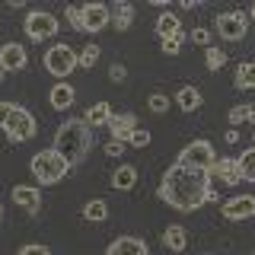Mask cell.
<instances>
[{"label": "cell", "instance_id": "1", "mask_svg": "<svg viewBox=\"0 0 255 255\" xmlns=\"http://www.w3.org/2000/svg\"><path fill=\"white\" fill-rule=\"evenodd\" d=\"M207 191H211V172L207 169H191V166L172 163L163 172V182H159L156 195L166 207H172L179 214H191L204 204Z\"/></svg>", "mask_w": 255, "mask_h": 255}, {"label": "cell", "instance_id": "2", "mask_svg": "<svg viewBox=\"0 0 255 255\" xmlns=\"http://www.w3.org/2000/svg\"><path fill=\"white\" fill-rule=\"evenodd\" d=\"M90 147H93V128L83 118H67L58 128V134H54V150L67 159L70 169L90 156Z\"/></svg>", "mask_w": 255, "mask_h": 255}, {"label": "cell", "instance_id": "3", "mask_svg": "<svg viewBox=\"0 0 255 255\" xmlns=\"http://www.w3.org/2000/svg\"><path fill=\"white\" fill-rule=\"evenodd\" d=\"M29 172H32V179H38V185H58L64 175L70 172V166L54 147H48V150H38L29 159Z\"/></svg>", "mask_w": 255, "mask_h": 255}, {"label": "cell", "instance_id": "4", "mask_svg": "<svg viewBox=\"0 0 255 255\" xmlns=\"http://www.w3.org/2000/svg\"><path fill=\"white\" fill-rule=\"evenodd\" d=\"M0 131L6 134V140H13V143H22V140H32L38 134V128H35V115L26 109H19V106H13V112L6 115V122Z\"/></svg>", "mask_w": 255, "mask_h": 255}, {"label": "cell", "instance_id": "5", "mask_svg": "<svg viewBox=\"0 0 255 255\" xmlns=\"http://www.w3.org/2000/svg\"><path fill=\"white\" fill-rule=\"evenodd\" d=\"M77 58H80V54H77L70 45L58 42V45H51V48L42 54V64H45V70H48L51 77H67V74H74V70H77V64H80Z\"/></svg>", "mask_w": 255, "mask_h": 255}, {"label": "cell", "instance_id": "6", "mask_svg": "<svg viewBox=\"0 0 255 255\" xmlns=\"http://www.w3.org/2000/svg\"><path fill=\"white\" fill-rule=\"evenodd\" d=\"M22 29H26V35L32 42H45V38H54L58 35V19H54V13L48 10H32L26 13V22H22Z\"/></svg>", "mask_w": 255, "mask_h": 255}, {"label": "cell", "instance_id": "7", "mask_svg": "<svg viewBox=\"0 0 255 255\" xmlns=\"http://www.w3.org/2000/svg\"><path fill=\"white\" fill-rule=\"evenodd\" d=\"M175 163L182 166H191V169H211L217 163V153H214V143L211 140H191L185 150L179 153Z\"/></svg>", "mask_w": 255, "mask_h": 255}, {"label": "cell", "instance_id": "8", "mask_svg": "<svg viewBox=\"0 0 255 255\" xmlns=\"http://www.w3.org/2000/svg\"><path fill=\"white\" fill-rule=\"evenodd\" d=\"M246 32H249V16H246L243 10H230V13L217 16V35L220 38L239 42V38H246Z\"/></svg>", "mask_w": 255, "mask_h": 255}, {"label": "cell", "instance_id": "9", "mask_svg": "<svg viewBox=\"0 0 255 255\" xmlns=\"http://www.w3.org/2000/svg\"><path fill=\"white\" fill-rule=\"evenodd\" d=\"M80 10H83V32H102L112 26V10L106 3H86Z\"/></svg>", "mask_w": 255, "mask_h": 255}, {"label": "cell", "instance_id": "10", "mask_svg": "<svg viewBox=\"0 0 255 255\" xmlns=\"http://www.w3.org/2000/svg\"><path fill=\"white\" fill-rule=\"evenodd\" d=\"M220 214L227 220H249L255 217V195H236L220 207Z\"/></svg>", "mask_w": 255, "mask_h": 255}, {"label": "cell", "instance_id": "11", "mask_svg": "<svg viewBox=\"0 0 255 255\" xmlns=\"http://www.w3.org/2000/svg\"><path fill=\"white\" fill-rule=\"evenodd\" d=\"M29 64V51L26 45L19 42H6L3 48H0V67L3 70H22Z\"/></svg>", "mask_w": 255, "mask_h": 255}, {"label": "cell", "instance_id": "12", "mask_svg": "<svg viewBox=\"0 0 255 255\" xmlns=\"http://www.w3.org/2000/svg\"><path fill=\"white\" fill-rule=\"evenodd\" d=\"M106 255H150V249L140 236H118L109 243Z\"/></svg>", "mask_w": 255, "mask_h": 255}, {"label": "cell", "instance_id": "13", "mask_svg": "<svg viewBox=\"0 0 255 255\" xmlns=\"http://www.w3.org/2000/svg\"><path fill=\"white\" fill-rule=\"evenodd\" d=\"M13 204H19L26 214H38V207H42V191L32 188V185H13Z\"/></svg>", "mask_w": 255, "mask_h": 255}, {"label": "cell", "instance_id": "14", "mask_svg": "<svg viewBox=\"0 0 255 255\" xmlns=\"http://www.w3.org/2000/svg\"><path fill=\"white\" fill-rule=\"evenodd\" d=\"M134 128H137V115H134V112H125V115H112V122H109L112 140H122V143L131 140Z\"/></svg>", "mask_w": 255, "mask_h": 255}, {"label": "cell", "instance_id": "15", "mask_svg": "<svg viewBox=\"0 0 255 255\" xmlns=\"http://www.w3.org/2000/svg\"><path fill=\"white\" fill-rule=\"evenodd\" d=\"M48 102H51V109L67 112V109L77 102V90L67 83V80H58V83L51 86V93H48Z\"/></svg>", "mask_w": 255, "mask_h": 255}, {"label": "cell", "instance_id": "16", "mask_svg": "<svg viewBox=\"0 0 255 255\" xmlns=\"http://www.w3.org/2000/svg\"><path fill=\"white\" fill-rule=\"evenodd\" d=\"M207 172H211V182L217 179V182H223V185H236V182H243V179H239L236 159H220V156H217V163H214Z\"/></svg>", "mask_w": 255, "mask_h": 255}, {"label": "cell", "instance_id": "17", "mask_svg": "<svg viewBox=\"0 0 255 255\" xmlns=\"http://www.w3.org/2000/svg\"><path fill=\"white\" fill-rule=\"evenodd\" d=\"M163 246H166L169 252H185V249H188V233H185V227L169 223V227L163 230Z\"/></svg>", "mask_w": 255, "mask_h": 255}, {"label": "cell", "instance_id": "18", "mask_svg": "<svg viewBox=\"0 0 255 255\" xmlns=\"http://www.w3.org/2000/svg\"><path fill=\"white\" fill-rule=\"evenodd\" d=\"M112 106L109 102H96V106H90L86 109V115H83V122L90 125V128H109V122H112Z\"/></svg>", "mask_w": 255, "mask_h": 255}, {"label": "cell", "instance_id": "19", "mask_svg": "<svg viewBox=\"0 0 255 255\" xmlns=\"http://www.w3.org/2000/svg\"><path fill=\"white\" fill-rule=\"evenodd\" d=\"M134 185H137V169H134L131 163L118 166V169L112 172V188H115V191H131Z\"/></svg>", "mask_w": 255, "mask_h": 255}, {"label": "cell", "instance_id": "20", "mask_svg": "<svg viewBox=\"0 0 255 255\" xmlns=\"http://www.w3.org/2000/svg\"><path fill=\"white\" fill-rule=\"evenodd\" d=\"M134 6L131 3H125V0H118L115 6H112V26H115L118 32H128L131 29V22H134Z\"/></svg>", "mask_w": 255, "mask_h": 255}, {"label": "cell", "instance_id": "21", "mask_svg": "<svg viewBox=\"0 0 255 255\" xmlns=\"http://www.w3.org/2000/svg\"><path fill=\"white\" fill-rule=\"evenodd\" d=\"M175 102H179L182 112H198L201 109V90L198 86H179V93H175Z\"/></svg>", "mask_w": 255, "mask_h": 255}, {"label": "cell", "instance_id": "22", "mask_svg": "<svg viewBox=\"0 0 255 255\" xmlns=\"http://www.w3.org/2000/svg\"><path fill=\"white\" fill-rule=\"evenodd\" d=\"M83 217L93 220V223H102L109 217V201L106 198H90V201L83 204Z\"/></svg>", "mask_w": 255, "mask_h": 255}, {"label": "cell", "instance_id": "23", "mask_svg": "<svg viewBox=\"0 0 255 255\" xmlns=\"http://www.w3.org/2000/svg\"><path fill=\"white\" fill-rule=\"evenodd\" d=\"M236 166H239V179L255 185V147H249L246 153H239L236 156Z\"/></svg>", "mask_w": 255, "mask_h": 255}, {"label": "cell", "instance_id": "24", "mask_svg": "<svg viewBox=\"0 0 255 255\" xmlns=\"http://www.w3.org/2000/svg\"><path fill=\"white\" fill-rule=\"evenodd\" d=\"M156 32H159V38H172V35H179V32H182L179 16H175V13H163V16L156 19Z\"/></svg>", "mask_w": 255, "mask_h": 255}, {"label": "cell", "instance_id": "25", "mask_svg": "<svg viewBox=\"0 0 255 255\" xmlns=\"http://www.w3.org/2000/svg\"><path fill=\"white\" fill-rule=\"evenodd\" d=\"M236 90H255V61H243L236 67Z\"/></svg>", "mask_w": 255, "mask_h": 255}, {"label": "cell", "instance_id": "26", "mask_svg": "<svg viewBox=\"0 0 255 255\" xmlns=\"http://www.w3.org/2000/svg\"><path fill=\"white\" fill-rule=\"evenodd\" d=\"M204 64H207V70H220L223 64H227V51H220V48H204Z\"/></svg>", "mask_w": 255, "mask_h": 255}, {"label": "cell", "instance_id": "27", "mask_svg": "<svg viewBox=\"0 0 255 255\" xmlns=\"http://www.w3.org/2000/svg\"><path fill=\"white\" fill-rule=\"evenodd\" d=\"M99 51H102V48H99V45H93V42H90V45H83V48H80V58H77V61H80V67L90 70L93 64L99 61Z\"/></svg>", "mask_w": 255, "mask_h": 255}, {"label": "cell", "instance_id": "28", "mask_svg": "<svg viewBox=\"0 0 255 255\" xmlns=\"http://www.w3.org/2000/svg\"><path fill=\"white\" fill-rule=\"evenodd\" d=\"M182 45H185V32H179V35H172V38H163V42H159V51H166V54H179V51H182Z\"/></svg>", "mask_w": 255, "mask_h": 255}, {"label": "cell", "instance_id": "29", "mask_svg": "<svg viewBox=\"0 0 255 255\" xmlns=\"http://www.w3.org/2000/svg\"><path fill=\"white\" fill-rule=\"evenodd\" d=\"M147 106H150V112H166V109H169V96H163V93H150Z\"/></svg>", "mask_w": 255, "mask_h": 255}, {"label": "cell", "instance_id": "30", "mask_svg": "<svg viewBox=\"0 0 255 255\" xmlns=\"http://www.w3.org/2000/svg\"><path fill=\"white\" fill-rule=\"evenodd\" d=\"M16 255H51V249H48V246H42V243H29V246H22Z\"/></svg>", "mask_w": 255, "mask_h": 255}, {"label": "cell", "instance_id": "31", "mask_svg": "<svg viewBox=\"0 0 255 255\" xmlns=\"http://www.w3.org/2000/svg\"><path fill=\"white\" fill-rule=\"evenodd\" d=\"M191 42H195V45H204V48H211V29L198 26L195 32H191Z\"/></svg>", "mask_w": 255, "mask_h": 255}, {"label": "cell", "instance_id": "32", "mask_svg": "<svg viewBox=\"0 0 255 255\" xmlns=\"http://www.w3.org/2000/svg\"><path fill=\"white\" fill-rule=\"evenodd\" d=\"M131 147H147L150 143V131H143V128H134V134H131Z\"/></svg>", "mask_w": 255, "mask_h": 255}, {"label": "cell", "instance_id": "33", "mask_svg": "<svg viewBox=\"0 0 255 255\" xmlns=\"http://www.w3.org/2000/svg\"><path fill=\"white\" fill-rule=\"evenodd\" d=\"M67 22L74 29H83V10H77V6H67Z\"/></svg>", "mask_w": 255, "mask_h": 255}, {"label": "cell", "instance_id": "34", "mask_svg": "<svg viewBox=\"0 0 255 255\" xmlns=\"http://www.w3.org/2000/svg\"><path fill=\"white\" fill-rule=\"evenodd\" d=\"M125 67H122V64H112V67H109V80H112V83H125Z\"/></svg>", "mask_w": 255, "mask_h": 255}, {"label": "cell", "instance_id": "35", "mask_svg": "<svg viewBox=\"0 0 255 255\" xmlns=\"http://www.w3.org/2000/svg\"><path fill=\"white\" fill-rule=\"evenodd\" d=\"M243 122H246V106L230 109V125H243Z\"/></svg>", "mask_w": 255, "mask_h": 255}, {"label": "cell", "instance_id": "36", "mask_svg": "<svg viewBox=\"0 0 255 255\" xmlns=\"http://www.w3.org/2000/svg\"><path fill=\"white\" fill-rule=\"evenodd\" d=\"M122 150H125L122 140H109L106 143V156H122Z\"/></svg>", "mask_w": 255, "mask_h": 255}, {"label": "cell", "instance_id": "37", "mask_svg": "<svg viewBox=\"0 0 255 255\" xmlns=\"http://www.w3.org/2000/svg\"><path fill=\"white\" fill-rule=\"evenodd\" d=\"M13 106H16V102H0V128H3L6 115H10V112H13Z\"/></svg>", "mask_w": 255, "mask_h": 255}, {"label": "cell", "instance_id": "38", "mask_svg": "<svg viewBox=\"0 0 255 255\" xmlns=\"http://www.w3.org/2000/svg\"><path fill=\"white\" fill-rule=\"evenodd\" d=\"M246 122L255 125V106H246Z\"/></svg>", "mask_w": 255, "mask_h": 255}, {"label": "cell", "instance_id": "39", "mask_svg": "<svg viewBox=\"0 0 255 255\" xmlns=\"http://www.w3.org/2000/svg\"><path fill=\"white\" fill-rule=\"evenodd\" d=\"M239 140V131H233V128H230V131H227V143H236Z\"/></svg>", "mask_w": 255, "mask_h": 255}, {"label": "cell", "instance_id": "40", "mask_svg": "<svg viewBox=\"0 0 255 255\" xmlns=\"http://www.w3.org/2000/svg\"><path fill=\"white\" fill-rule=\"evenodd\" d=\"M246 16H249V19H255V3H252V10H249V13H246Z\"/></svg>", "mask_w": 255, "mask_h": 255}, {"label": "cell", "instance_id": "41", "mask_svg": "<svg viewBox=\"0 0 255 255\" xmlns=\"http://www.w3.org/2000/svg\"><path fill=\"white\" fill-rule=\"evenodd\" d=\"M3 74H6V70H3V67H0V83H3Z\"/></svg>", "mask_w": 255, "mask_h": 255}, {"label": "cell", "instance_id": "42", "mask_svg": "<svg viewBox=\"0 0 255 255\" xmlns=\"http://www.w3.org/2000/svg\"><path fill=\"white\" fill-rule=\"evenodd\" d=\"M0 220H3V207H0Z\"/></svg>", "mask_w": 255, "mask_h": 255}, {"label": "cell", "instance_id": "43", "mask_svg": "<svg viewBox=\"0 0 255 255\" xmlns=\"http://www.w3.org/2000/svg\"><path fill=\"white\" fill-rule=\"evenodd\" d=\"M252 140H255V137H252ZM252 147H255V143H252Z\"/></svg>", "mask_w": 255, "mask_h": 255}]
</instances>
